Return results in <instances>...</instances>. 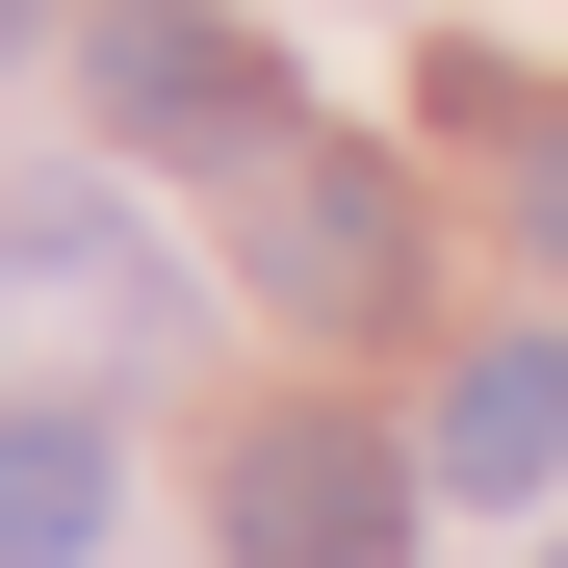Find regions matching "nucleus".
Here are the masks:
<instances>
[{
    "mask_svg": "<svg viewBox=\"0 0 568 568\" xmlns=\"http://www.w3.org/2000/svg\"><path fill=\"white\" fill-rule=\"evenodd\" d=\"M388 542H414V465L362 414H258L233 439V568H388Z\"/></svg>",
    "mask_w": 568,
    "mask_h": 568,
    "instance_id": "obj_1",
    "label": "nucleus"
},
{
    "mask_svg": "<svg viewBox=\"0 0 568 568\" xmlns=\"http://www.w3.org/2000/svg\"><path fill=\"white\" fill-rule=\"evenodd\" d=\"M104 130L130 155H258L284 78H258V27H207V0H130V27H104Z\"/></svg>",
    "mask_w": 568,
    "mask_h": 568,
    "instance_id": "obj_2",
    "label": "nucleus"
},
{
    "mask_svg": "<svg viewBox=\"0 0 568 568\" xmlns=\"http://www.w3.org/2000/svg\"><path fill=\"white\" fill-rule=\"evenodd\" d=\"M258 284H284L311 336H362V311L414 284V181H388V155H284V207H258Z\"/></svg>",
    "mask_w": 568,
    "mask_h": 568,
    "instance_id": "obj_3",
    "label": "nucleus"
},
{
    "mask_svg": "<svg viewBox=\"0 0 568 568\" xmlns=\"http://www.w3.org/2000/svg\"><path fill=\"white\" fill-rule=\"evenodd\" d=\"M414 465H439V491H542V465H568V336H465Z\"/></svg>",
    "mask_w": 568,
    "mask_h": 568,
    "instance_id": "obj_4",
    "label": "nucleus"
},
{
    "mask_svg": "<svg viewBox=\"0 0 568 568\" xmlns=\"http://www.w3.org/2000/svg\"><path fill=\"white\" fill-rule=\"evenodd\" d=\"M104 542V414H0V568H78Z\"/></svg>",
    "mask_w": 568,
    "mask_h": 568,
    "instance_id": "obj_5",
    "label": "nucleus"
},
{
    "mask_svg": "<svg viewBox=\"0 0 568 568\" xmlns=\"http://www.w3.org/2000/svg\"><path fill=\"white\" fill-rule=\"evenodd\" d=\"M517 233L568 258V104H517Z\"/></svg>",
    "mask_w": 568,
    "mask_h": 568,
    "instance_id": "obj_6",
    "label": "nucleus"
},
{
    "mask_svg": "<svg viewBox=\"0 0 568 568\" xmlns=\"http://www.w3.org/2000/svg\"><path fill=\"white\" fill-rule=\"evenodd\" d=\"M0 78H27V0H0Z\"/></svg>",
    "mask_w": 568,
    "mask_h": 568,
    "instance_id": "obj_7",
    "label": "nucleus"
}]
</instances>
